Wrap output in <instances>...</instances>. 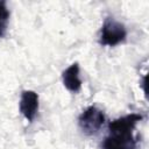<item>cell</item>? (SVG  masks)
Returning a JSON list of instances; mask_svg holds the SVG:
<instances>
[{
  "instance_id": "cell-6",
  "label": "cell",
  "mask_w": 149,
  "mask_h": 149,
  "mask_svg": "<svg viewBox=\"0 0 149 149\" xmlns=\"http://www.w3.org/2000/svg\"><path fill=\"white\" fill-rule=\"evenodd\" d=\"M10 12L5 0H0V37H5L8 28Z\"/></svg>"
},
{
  "instance_id": "cell-2",
  "label": "cell",
  "mask_w": 149,
  "mask_h": 149,
  "mask_svg": "<svg viewBox=\"0 0 149 149\" xmlns=\"http://www.w3.org/2000/svg\"><path fill=\"white\" fill-rule=\"evenodd\" d=\"M126 26L113 16H107L99 34V43L104 47H116L127 40Z\"/></svg>"
},
{
  "instance_id": "cell-1",
  "label": "cell",
  "mask_w": 149,
  "mask_h": 149,
  "mask_svg": "<svg viewBox=\"0 0 149 149\" xmlns=\"http://www.w3.org/2000/svg\"><path fill=\"white\" fill-rule=\"evenodd\" d=\"M144 118L141 113H130L108 123V135L100 144V149H139L140 140L134 135L136 125Z\"/></svg>"
},
{
  "instance_id": "cell-5",
  "label": "cell",
  "mask_w": 149,
  "mask_h": 149,
  "mask_svg": "<svg viewBox=\"0 0 149 149\" xmlns=\"http://www.w3.org/2000/svg\"><path fill=\"white\" fill-rule=\"evenodd\" d=\"M79 64L72 63L62 72V81L68 91L71 93H78L81 88V79L79 74Z\"/></svg>"
},
{
  "instance_id": "cell-4",
  "label": "cell",
  "mask_w": 149,
  "mask_h": 149,
  "mask_svg": "<svg viewBox=\"0 0 149 149\" xmlns=\"http://www.w3.org/2000/svg\"><path fill=\"white\" fill-rule=\"evenodd\" d=\"M38 106H40L38 94L31 90H23L21 93L19 108H20V113L24 116V119L28 122L34 121L38 112Z\"/></svg>"
},
{
  "instance_id": "cell-3",
  "label": "cell",
  "mask_w": 149,
  "mask_h": 149,
  "mask_svg": "<svg viewBox=\"0 0 149 149\" xmlns=\"http://www.w3.org/2000/svg\"><path fill=\"white\" fill-rule=\"evenodd\" d=\"M105 120L106 118L101 109L95 106H88L78 116V126L85 135L92 136L99 133L105 123Z\"/></svg>"
}]
</instances>
